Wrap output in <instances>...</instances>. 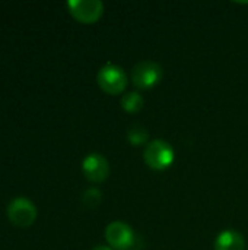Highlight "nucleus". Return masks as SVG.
<instances>
[{"instance_id": "f8f14e48", "label": "nucleus", "mask_w": 248, "mask_h": 250, "mask_svg": "<svg viewBox=\"0 0 248 250\" xmlns=\"http://www.w3.org/2000/svg\"><path fill=\"white\" fill-rule=\"evenodd\" d=\"M91 250H113L111 248H108V246H95L94 249Z\"/></svg>"}, {"instance_id": "7ed1b4c3", "label": "nucleus", "mask_w": 248, "mask_h": 250, "mask_svg": "<svg viewBox=\"0 0 248 250\" xmlns=\"http://www.w3.org/2000/svg\"><path fill=\"white\" fill-rule=\"evenodd\" d=\"M164 69L159 63L152 60H142L134 64L130 73L132 83L139 89H151L161 82Z\"/></svg>"}, {"instance_id": "f03ea898", "label": "nucleus", "mask_w": 248, "mask_h": 250, "mask_svg": "<svg viewBox=\"0 0 248 250\" xmlns=\"http://www.w3.org/2000/svg\"><path fill=\"white\" fill-rule=\"evenodd\" d=\"M174 148L164 139H153L148 142L143 151V160L152 170H167L174 163Z\"/></svg>"}, {"instance_id": "0eeeda50", "label": "nucleus", "mask_w": 248, "mask_h": 250, "mask_svg": "<svg viewBox=\"0 0 248 250\" xmlns=\"http://www.w3.org/2000/svg\"><path fill=\"white\" fill-rule=\"evenodd\" d=\"M82 171L89 182L102 183L110 176L108 160L98 152H91L82 161Z\"/></svg>"}, {"instance_id": "6e6552de", "label": "nucleus", "mask_w": 248, "mask_h": 250, "mask_svg": "<svg viewBox=\"0 0 248 250\" xmlns=\"http://www.w3.org/2000/svg\"><path fill=\"white\" fill-rule=\"evenodd\" d=\"M215 250H246V240L235 230H224L215 240Z\"/></svg>"}, {"instance_id": "f257e3e1", "label": "nucleus", "mask_w": 248, "mask_h": 250, "mask_svg": "<svg viewBox=\"0 0 248 250\" xmlns=\"http://www.w3.org/2000/svg\"><path fill=\"white\" fill-rule=\"evenodd\" d=\"M96 82L104 92L110 95H118L126 91L129 83V76L121 66H117L114 63H107L98 70Z\"/></svg>"}, {"instance_id": "20e7f679", "label": "nucleus", "mask_w": 248, "mask_h": 250, "mask_svg": "<svg viewBox=\"0 0 248 250\" xmlns=\"http://www.w3.org/2000/svg\"><path fill=\"white\" fill-rule=\"evenodd\" d=\"M9 220L19 227H28L31 226L37 218V207L35 204L25 198V196H16L10 199L6 208Z\"/></svg>"}, {"instance_id": "9b49d317", "label": "nucleus", "mask_w": 248, "mask_h": 250, "mask_svg": "<svg viewBox=\"0 0 248 250\" xmlns=\"http://www.w3.org/2000/svg\"><path fill=\"white\" fill-rule=\"evenodd\" d=\"M102 201V193L98 188H89L82 195V202L86 208H96Z\"/></svg>"}, {"instance_id": "39448f33", "label": "nucleus", "mask_w": 248, "mask_h": 250, "mask_svg": "<svg viewBox=\"0 0 248 250\" xmlns=\"http://www.w3.org/2000/svg\"><path fill=\"white\" fill-rule=\"evenodd\" d=\"M105 240L113 250H129L134 245V231L124 221H113L105 229Z\"/></svg>"}, {"instance_id": "423d86ee", "label": "nucleus", "mask_w": 248, "mask_h": 250, "mask_svg": "<svg viewBox=\"0 0 248 250\" xmlns=\"http://www.w3.org/2000/svg\"><path fill=\"white\" fill-rule=\"evenodd\" d=\"M70 13L83 23L96 22L104 13V3L99 0H70L67 1Z\"/></svg>"}, {"instance_id": "1a4fd4ad", "label": "nucleus", "mask_w": 248, "mask_h": 250, "mask_svg": "<svg viewBox=\"0 0 248 250\" xmlns=\"http://www.w3.org/2000/svg\"><path fill=\"white\" fill-rule=\"evenodd\" d=\"M127 141L129 144L134 145V146H140L145 145L149 141V132L145 126H142L140 123H133L129 126L127 132H126Z\"/></svg>"}, {"instance_id": "9d476101", "label": "nucleus", "mask_w": 248, "mask_h": 250, "mask_svg": "<svg viewBox=\"0 0 248 250\" xmlns=\"http://www.w3.org/2000/svg\"><path fill=\"white\" fill-rule=\"evenodd\" d=\"M143 104H145V100H143V97L137 91L126 92L121 97V107L127 113H132V114L139 113L143 108Z\"/></svg>"}]
</instances>
